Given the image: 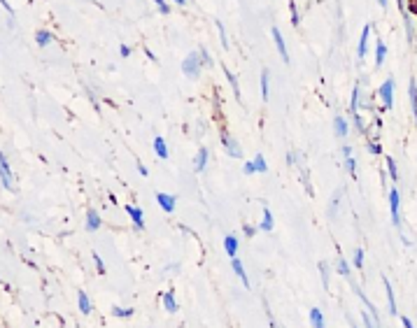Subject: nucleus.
<instances>
[{
	"label": "nucleus",
	"instance_id": "nucleus-1",
	"mask_svg": "<svg viewBox=\"0 0 417 328\" xmlns=\"http://www.w3.org/2000/svg\"><path fill=\"white\" fill-rule=\"evenodd\" d=\"M201 68H203V61H201V54H198V51L189 54L187 58L182 61V72L187 77H191V79H196V77L201 75Z\"/></svg>",
	"mask_w": 417,
	"mask_h": 328
},
{
	"label": "nucleus",
	"instance_id": "nucleus-2",
	"mask_svg": "<svg viewBox=\"0 0 417 328\" xmlns=\"http://www.w3.org/2000/svg\"><path fill=\"white\" fill-rule=\"evenodd\" d=\"M0 180H3L5 191H10V193L17 191V186H14V175H12L10 161H7V154H0Z\"/></svg>",
	"mask_w": 417,
	"mask_h": 328
},
{
	"label": "nucleus",
	"instance_id": "nucleus-3",
	"mask_svg": "<svg viewBox=\"0 0 417 328\" xmlns=\"http://www.w3.org/2000/svg\"><path fill=\"white\" fill-rule=\"evenodd\" d=\"M394 86H396L394 77H387V79L382 82V86H380V91H378L384 109H392V105H394Z\"/></svg>",
	"mask_w": 417,
	"mask_h": 328
},
{
	"label": "nucleus",
	"instance_id": "nucleus-4",
	"mask_svg": "<svg viewBox=\"0 0 417 328\" xmlns=\"http://www.w3.org/2000/svg\"><path fill=\"white\" fill-rule=\"evenodd\" d=\"M399 207H401V196H399V191H396L394 186H392V191H390V212H392V224H394L396 228H401Z\"/></svg>",
	"mask_w": 417,
	"mask_h": 328
},
{
	"label": "nucleus",
	"instance_id": "nucleus-5",
	"mask_svg": "<svg viewBox=\"0 0 417 328\" xmlns=\"http://www.w3.org/2000/svg\"><path fill=\"white\" fill-rule=\"evenodd\" d=\"M221 144H224V149H226V154H229L231 159H240L242 156V152H240V144H238V140H233L231 135H221Z\"/></svg>",
	"mask_w": 417,
	"mask_h": 328
},
{
	"label": "nucleus",
	"instance_id": "nucleus-6",
	"mask_svg": "<svg viewBox=\"0 0 417 328\" xmlns=\"http://www.w3.org/2000/svg\"><path fill=\"white\" fill-rule=\"evenodd\" d=\"M270 33H273L275 47H277V51H280L282 61H285V63H289V51H287V44H285V38H282V33H280V28L273 26V28H270Z\"/></svg>",
	"mask_w": 417,
	"mask_h": 328
},
{
	"label": "nucleus",
	"instance_id": "nucleus-7",
	"mask_svg": "<svg viewBox=\"0 0 417 328\" xmlns=\"http://www.w3.org/2000/svg\"><path fill=\"white\" fill-rule=\"evenodd\" d=\"M156 202H159V207L163 210V212L173 214V212H175V202H177V198L173 196V193H156Z\"/></svg>",
	"mask_w": 417,
	"mask_h": 328
},
{
	"label": "nucleus",
	"instance_id": "nucleus-8",
	"mask_svg": "<svg viewBox=\"0 0 417 328\" xmlns=\"http://www.w3.org/2000/svg\"><path fill=\"white\" fill-rule=\"evenodd\" d=\"M126 214L131 217L133 226H135L137 230H143L145 228V212L140 207H135V205H126Z\"/></svg>",
	"mask_w": 417,
	"mask_h": 328
},
{
	"label": "nucleus",
	"instance_id": "nucleus-9",
	"mask_svg": "<svg viewBox=\"0 0 417 328\" xmlns=\"http://www.w3.org/2000/svg\"><path fill=\"white\" fill-rule=\"evenodd\" d=\"M368 38H371V26H364L362 38H359V47H357V58L359 61H364V56H366V51H368Z\"/></svg>",
	"mask_w": 417,
	"mask_h": 328
},
{
	"label": "nucleus",
	"instance_id": "nucleus-10",
	"mask_svg": "<svg viewBox=\"0 0 417 328\" xmlns=\"http://www.w3.org/2000/svg\"><path fill=\"white\" fill-rule=\"evenodd\" d=\"M208 159H210L208 147H201L196 154V159H193V170H196V172H203L205 165H208Z\"/></svg>",
	"mask_w": 417,
	"mask_h": 328
},
{
	"label": "nucleus",
	"instance_id": "nucleus-11",
	"mask_svg": "<svg viewBox=\"0 0 417 328\" xmlns=\"http://www.w3.org/2000/svg\"><path fill=\"white\" fill-rule=\"evenodd\" d=\"M231 268H233V273H236L238 277L242 279V286H245V289H249V279H247V270L242 268V261H240V258H238V256H233V258H231Z\"/></svg>",
	"mask_w": 417,
	"mask_h": 328
},
{
	"label": "nucleus",
	"instance_id": "nucleus-12",
	"mask_svg": "<svg viewBox=\"0 0 417 328\" xmlns=\"http://www.w3.org/2000/svg\"><path fill=\"white\" fill-rule=\"evenodd\" d=\"M382 284H384V291H387V301H390V314H392V317H399V310H396V298H394V289H392L390 279L382 277Z\"/></svg>",
	"mask_w": 417,
	"mask_h": 328
},
{
	"label": "nucleus",
	"instance_id": "nucleus-13",
	"mask_svg": "<svg viewBox=\"0 0 417 328\" xmlns=\"http://www.w3.org/2000/svg\"><path fill=\"white\" fill-rule=\"evenodd\" d=\"M77 305H79L82 314H91L94 312V305H91V301H89V295L84 291H77Z\"/></svg>",
	"mask_w": 417,
	"mask_h": 328
},
{
	"label": "nucleus",
	"instance_id": "nucleus-14",
	"mask_svg": "<svg viewBox=\"0 0 417 328\" xmlns=\"http://www.w3.org/2000/svg\"><path fill=\"white\" fill-rule=\"evenodd\" d=\"M163 307L171 312V314H175V312L180 310V305H177V301H175V291H173V289H168L163 293Z\"/></svg>",
	"mask_w": 417,
	"mask_h": 328
},
{
	"label": "nucleus",
	"instance_id": "nucleus-15",
	"mask_svg": "<svg viewBox=\"0 0 417 328\" xmlns=\"http://www.w3.org/2000/svg\"><path fill=\"white\" fill-rule=\"evenodd\" d=\"M310 326L313 328H326L324 323V312L319 307H310Z\"/></svg>",
	"mask_w": 417,
	"mask_h": 328
},
{
	"label": "nucleus",
	"instance_id": "nucleus-16",
	"mask_svg": "<svg viewBox=\"0 0 417 328\" xmlns=\"http://www.w3.org/2000/svg\"><path fill=\"white\" fill-rule=\"evenodd\" d=\"M333 128H336V135L338 137H347V133H350V124H347L345 116H336Z\"/></svg>",
	"mask_w": 417,
	"mask_h": 328
},
{
	"label": "nucleus",
	"instance_id": "nucleus-17",
	"mask_svg": "<svg viewBox=\"0 0 417 328\" xmlns=\"http://www.w3.org/2000/svg\"><path fill=\"white\" fill-rule=\"evenodd\" d=\"M100 226H103L100 214L96 212V210H89V212H87V230H98Z\"/></svg>",
	"mask_w": 417,
	"mask_h": 328
},
{
	"label": "nucleus",
	"instance_id": "nucleus-18",
	"mask_svg": "<svg viewBox=\"0 0 417 328\" xmlns=\"http://www.w3.org/2000/svg\"><path fill=\"white\" fill-rule=\"evenodd\" d=\"M275 226V219H273V212L268 207H264V219H261V224H259V230H264V233H270Z\"/></svg>",
	"mask_w": 417,
	"mask_h": 328
},
{
	"label": "nucleus",
	"instance_id": "nucleus-19",
	"mask_svg": "<svg viewBox=\"0 0 417 328\" xmlns=\"http://www.w3.org/2000/svg\"><path fill=\"white\" fill-rule=\"evenodd\" d=\"M154 152H156V156H159L161 161L168 159V144H165V140L161 135L154 137Z\"/></svg>",
	"mask_w": 417,
	"mask_h": 328
},
{
	"label": "nucleus",
	"instance_id": "nucleus-20",
	"mask_svg": "<svg viewBox=\"0 0 417 328\" xmlns=\"http://www.w3.org/2000/svg\"><path fill=\"white\" fill-rule=\"evenodd\" d=\"M238 247H240V242H238L236 235H226L224 237V249H226V254H229L231 258L238 254Z\"/></svg>",
	"mask_w": 417,
	"mask_h": 328
},
{
	"label": "nucleus",
	"instance_id": "nucleus-21",
	"mask_svg": "<svg viewBox=\"0 0 417 328\" xmlns=\"http://www.w3.org/2000/svg\"><path fill=\"white\" fill-rule=\"evenodd\" d=\"M384 58H387V44H384L382 40H378V42H375V68L382 66Z\"/></svg>",
	"mask_w": 417,
	"mask_h": 328
},
{
	"label": "nucleus",
	"instance_id": "nucleus-22",
	"mask_svg": "<svg viewBox=\"0 0 417 328\" xmlns=\"http://www.w3.org/2000/svg\"><path fill=\"white\" fill-rule=\"evenodd\" d=\"M133 314H135L133 307H119V305L112 307V317H117V319H131Z\"/></svg>",
	"mask_w": 417,
	"mask_h": 328
},
{
	"label": "nucleus",
	"instance_id": "nucleus-23",
	"mask_svg": "<svg viewBox=\"0 0 417 328\" xmlns=\"http://www.w3.org/2000/svg\"><path fill=\"white\" fill-rule=\"evenodd\" d=\"M51 40L54 38H51L49 31H38V33H35V42H38V47H42V49L44 47H49Z\"/></svg>",
	"mask_w": 417,
	"mask_h": 328
},
{
	"label": "nucleus",
	"instance_id": "nucleus-24",
	"mask_svg": "<svg viewBox=\"0 0 417 328\" xmlns=\"http://www.w3.org/2000/svg\"><path fill=\"white\" fill-rule=\"evenodd\" d=\"M268 88H270V72L268 70H264L261 72V98L264 100H268Z\"/></svg>",
	"mask_w": 417,
	"mask_h": 328
},
{
	"label": "nucleus",
	"instance_id": "nucleus-25",
	"mask_svg": "<svg viewBox=\"0 0 417 328\" xmlns=\"http://www.w3.org/2000/svg\"><path fill=\"white\" fill-rule=\"evenodd\" d=\"M359 96H362V91H359V86H354V91H352V100H350L352 116H359Z\"/></svg>",
	"mask_w": 417,
	"mask_h": 328
},
{
	"label": "nucleus",
	"instance_id": "nucleus-26",
	"mask_svg": "<svg viewBox=\"0 0 417 328\" xmlns=\"http://www.w3.org/2000/svg\"><path fill=\"white\" fill-rule=\"evenodd\" d=\"M336 270H338V275H343V277H352V268L345 258H338V261H336Z\"/></svg>",
	"mask_w": 417,
	"mask_h": 328
},
{
	"label": "nucleus",
	"instance_id": "nucleus-27",
	"mask_svg": "<svg viewBox=\"0 0 417 328\" xmlns=\"http://www.w3.org/2000/svg\"><path fill=\"white\" fill-rule=\"evenodd\" d=\"M408 96H410V103H412V114H415L417 119V82L412 79L410 86H408Z\"/></svg>",
	"mask_w": 417,
	"mask_h": 328
},
{
	"label": "nucleus",
	"instance_id": "nucleus-28",
	"mask_svg": "<svg viewBox=\"0 0 417 328\" xmlns=\"http://www.w3.org/2000/svg\"><path fill=\"white\" fill-rule=\"evenodd\" d=\"M252 161H254V168H257V172H261V175H264V172H268V163H266V159L261 156V154H257Z\"/></svg>",
	"mask_w": 417,
	"mask_h": 328
},
{
	"label": "nucleus",
	"instance_id": "nucleus-29",
	"mask_svg": "<svg viewBox=\"0 0 417 328\" xmlns=\"http://www.w3.org/2000/svg\"><path fill=\"white\" fill-rule=\"evenodd\" d=\"M224 75H226V79H229L231 88H233V96H236V100H240V88H238V79H236V75H231L229 70H224Z\"/></svg>",
	"mask_w": 417,
	"mask_h": 328
},
{
	"label": "nucleus",
	"instance_id": "nucleus-30",
	"mask_svg": "<svg viewBox=\"0 0 417 328\" xmlns=\"http://www.w3.org/2000/svg\"><path fill=\"white\" fill-rule=\"evenodd\" d=\"M387 172H390L392 182H399V170H396V161L392 156H387Z\"/></svg>",
	"mask_w": 417,
	"mask_h": 328
},
{
	"label": "nucleus",
	"instance_id": "nucleus-31",
	"mask_svg": "<svg viewBox=\"0 0 417 328\" xmlns=\"http://www.w3.org/2000/svg\"><path fill=\"white\" fill-rule=\"evenodd\" d=\"M362 319H364V326H366V328H380V323L375 321V319H373V314H371V312H368V310L362 314Z\"/></svg>",
	"mask_w": 417,
	"mask_h": 328
},
{
	"label": "nucleus",
	"instance_id": "nucleus-32",
	"mask_svg": "<svg viewBox=\"0 0 417 328\" xmlns=\"http://www.w3.org/2000/svg\"><path fill=\"white\" fill-rule=\"evenodd\" d=\"M354 268H364V249L362 247L354 249Z\"/></svg>",
	"mask_w": 417,
	"mask_h": 328
},
{
	"label": "nucleus",
	"instance_id": "nucleus-33",
	"mask_svg": "<svg viewBox=\"0 0 417 328\" xmlns=\"http://www.w3.org/2000/svg\"><path fill=\"white\" fill-rule=\"evenodd\" d=\"M319 270H322V284H324V289H329V268H326V263H319Z\"/></svg>",
	"mask_w": 417,
	"mask_h": 328
},
{
	"label": "nucleus",
	"instance_id": "nucleus-34",
	"mask_svg": "<svg viewBox=\"0 0 417 328\" xmlns=\"http://www.w3.org/2000/svg\"><path fill=\"white\" fill-rule=\"evenodd\" d=\"M154 5H156L159 14H168V12H171V7H168V3H165V0H154Z\"/></svg>",
	"mask_w": 417,
	"mask_h": 328
},
{
	"label": "nucleus",
	"instance_id": "nucleus-35",
	"mask_svg": "<svg viewBox=\"0 0 417 328\" xmlns=\"http://www.w3.org/2000/svg\"><path fill=\"white\" fill-rule=\"evenodd\" d=\"M345 165H347V172H350V175L357 172V161L352 159V156H345Z\"/></svg>",
	"mask_w": 417,
	"mask_h": 328
},
{
	"label": "nucleus",
	"instance_id": "nucleus-36",
	"mask_svg": "<svg viewBox=\"0 0 417 328\" xmlns=\"http://www.w3.org/2000/svg\"><path fill=\"white\" fill-rule=\"evenodd\" d=\"M214 26H217V31H219V35H221V44H224V49H229V40H226V31H224V26H221V21H217Z\"/></svg>",
	"mask_w": 417,
	"mask_h": 328
},
{
	"label": "nucleus",
	"instance_id": "nucleus-37",
	"mask_svg": "<svg viewBox=\"0 0 417 328\" xmlns=\"http://www.w3.org/2000/svg\"><path fill=\"white\" fill-rule=\"evenodd\" d=\"M94 263H96V270H98V275H105V263H103V258H100L96 252H94Z\"/></svg>",
	"mask_w": 417,
	"mask_h": 328
},
{
	"label": "nucleus",
	"instance_id": "nucleus-38",
	"mask_svg": "<svg viewBox=\"0 0 417 328\" xmlns=\"http://www.w3.org/2000/svg\"><path fill=\"white\" fill-rule=\"evenodd\" d=\"M289 12H291V23H294V26H298V21H301V19H298V12H296V5H294V3H289Z\"/></svg>",
	"mask_w": 417,
	"mask_h": 328
},
{
	"label": "nucleus",
	"instance_id": "nucleus-39",
	"mask_svg": "<svg viewBox=\"0 0 417 328\" xmlns=\"http://www.w3.org/2000/svg\"><path fill=\"white\" fill-rule=\"evenodd\" d=\"M198 54H201V61H203V66H212V58H210L208 49H198Z\"/></svg>",
	"mask_w": 417,
	"mask_h": 328
},
{
	"label": "nucleus",
	"instance_id": "nucleus-40",
	"mask_svg": "<svg viewBox=\"0 0 417 328\" xmlns=\"http://www.w3.org/2000/svg\"><path fill=\"white\" fill-rule=\"evenodd\" d=\"M242 172H245V175H254V172H257V168H254V161H247V163L242 165Z\"/></svg>",
	"mask_w": 417,
	"mask_h": 328
},
{
	"label": "nucleus",
	"instance_id": "nucleus-41",
	"mask_svg": "<svg viewBox=\"0 0 417 328\" xmlns=\"http://www.w3.org/2000/svg\"><path fill=\"white\" fill-rule=\"evenodd\" d=\"M296 161H298V156H296V152L291 149V152L287 154V165H296Z\"/></svg>",
	"mask_w": 417,
	"mask_h": 328
},
{
	"label": "nucleus",
	"instance_id": "nucleus-42",
	"mask_svg": "<svg viewBox=\"0 0 417 328\" xmlns=\"http://www.w3.org/2000/svg\"><path fill=\"white\" fill-rule=\"evenodd\" d=\"M368 152L371 154H382V147L378 142H368Z\"/></svg>",
	"mask_w": 417,
	"mask_h": 328
},
{
	"label": "nucleus",
	"instance_id": "nucleus-43",
	"mask_svg": "<svg viewBox=\"0 0 417 328\" xmlns=\"http://www.w3.org/2000/svg\"><path fill=\"white\" fill-rule=\"evenodd\" d=\"M119 54L124 56V58H128V56H131V49H128V44H121V47H119Z\"/></svg>",
	"mask_w": 417,
	"mask_h": 328
},
{
	"label": "nucleus",
	"instance_id": "nucleus-44",
	"mask_svg": "<svg viewBox=\"0 0 417 328\" xmlns=\"http://www.w3.org/2000/svg\"><path fill=\"white\" fill-rule=\"evenodd\" d=\"M242 230H245V235H247V237L257 235V228H252V226H245V228H242Z\"/></svg>",
	"mask_w": 417,
	"mask_h": 328
},
{
	"label": "nucleus",
	"instance_id": "nucleus-45",
	"mask_svg": "<svg viewBox=\"0 0 417 328\" xmlns=\"http://www.w3.org/2000/svg\"><path fill=\"white\" fill-rule=\"evenodd\" d=\"M401 323H403V328H415V326H412V321H410L408 317H401Z\"/></svg>",
	"mask_w": 417,
	"mask_h": 328
},
{
	"label": "nucleus",
	"instance_id": "nucleus-46",
	"mask_svg": "<svg viewBox=\"0 0 417 328\" xmlns=\"http://www.w3.org/2000/svg\"><path fill=\"white\" fill-rule=\"evenodd\" d=\"M137 172H140V175H143V177H147V175H149V172H147V168H145L143 163H137Z\"/></svg>",
	"mask_w": 417,
	"mask_h": 328
},
{
	"label": "nucleus",
	"instance_id": "nucleus-47",
	"mask_svg": "<svg viewBox=\"0 0 417 328\" xmlns=\"http://www.w3.org/2000/svg\"><path fill=\"white\" fill-rule=\"evenodd\" d=\"M345 317H347V323H350V328H357V323H354V319H352V314H350V312H347Z\"/></svg>",
	"mask_w": 417,
	"mask_h": 328
},
{
	"label": "nucleus",
	"instance_id": "nucleus-48",
	"mask_svg": "<svg viewBox=\"0 0 417 328\" xmlns=\"http://www.w3.org/2000/svg\"><path fill=\"white\" fill-rule=\"evenodd\" d=\"M145 54H147V56H149V61H154V63H156V56H154V51H149V49H145Z\"/></svg>",
	"mask_w": 417,
	"mask_h": 328
},
{
	"label": "nucleus",
	"instance_id": "nucleus-49",
	"mask_svg": "<svg viewBox=\"0 0 417 328\" xmlns=\"http://www.w3.org/2000/svg\"><path fill=\"white\" fill-rule=\"evenodd\" d=\"M343 156H352V147H343Z\"/></svg>",
	"mask_w": 417,
	"mask_h": 328
},
{
	"label": "nucleus",
	"instance_id": "nucleus-50",
	"mask_svg": "<svg viewBox=\"0 0 417 328\" xmlns=\"http://www.w3.org/2000/svg\"><path fill=\"white\" fill-rule=\"evenodd\" d=\"M401 242H403V245H406V247H410V240H408V237L403 235V233H401Z\"/></svg>",
	"mask_w": 417,
	"mask_h": 328
},
{
	"label": "nucleus",
	"instance_id": "nucleus-51",
	"mask_svg": "<svg viewBox=\"0 0 417 328\" xmlns=\"http://www.w3.org/2000/svg\"><path fill=\"white\" fill-rule=\"evenodd\" d=\"M380 3V7H387V0H378Z\"/></svg>",
	"mask_w": 417,
	"mask_h": 328
},
{
	"label": "nucleus",
	"instance_id": "nucleus-52",
	"mask_svg": "<svg viewBox=\"0 0 417 328\" xmlns=\"http://www.w3.org/2000/svg\"><path fill=\"white\" fill-rule=\"evenodd\" d=\"M175 3H177V5H184V3H187V0H175Z\"/></svg>",
	"mask_w": 417,
	"mask_h": 328
}]
</instances>
